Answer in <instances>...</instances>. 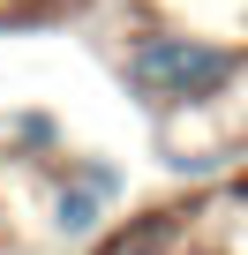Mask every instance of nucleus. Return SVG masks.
<instances>
[{
  "label": "nucleus",
  "instance_id": "f257e3e1",
  "mask_svg": "<svg viewBox=\"0 0 248 255\" xmlns=\"http://www.w3.org/2000/svg\"><path fill=\"white\" fill-rule=\"evenodd\" d=\"M241 75V53L226 38H196V30H143L120 53V83L158 113H188L203 98H218Z\"/></svg>",
  "mask_w": 248,
  "mask_h": 255
},
{
  "label": "nucleus",
  "instance_id": "f03ea898",
  "mask_svg": "<svg viewBox=\"0 0 248 255\" xmlns=\"http://www.w3.org/2000/svg\"><path fill=\"white\" fill-rule=\"evenodd\" d=\"M128 195V173L113 158H75L53 173V195H45V233L53 240H98Z\"/></svg>",
  "mask_w": 248,
  "mask_h": 255
},
{
  "label": "nucleus",
  "instance_id": "7ed1b4c3",
  "mask_svg": "<svg viewBox=\"0 0 248 255\" xmlns=\"http://www.w3.org/2000/svg\"><path fill=\"white\" fill-rule=\"evenodd\" d=\"M173 240H181V218L158 210V218H136V225H120L113 240H98V255H173Z\"/></svg>",
  "mask_w": 248,
  "mask_h": 255
}]
</instances>
